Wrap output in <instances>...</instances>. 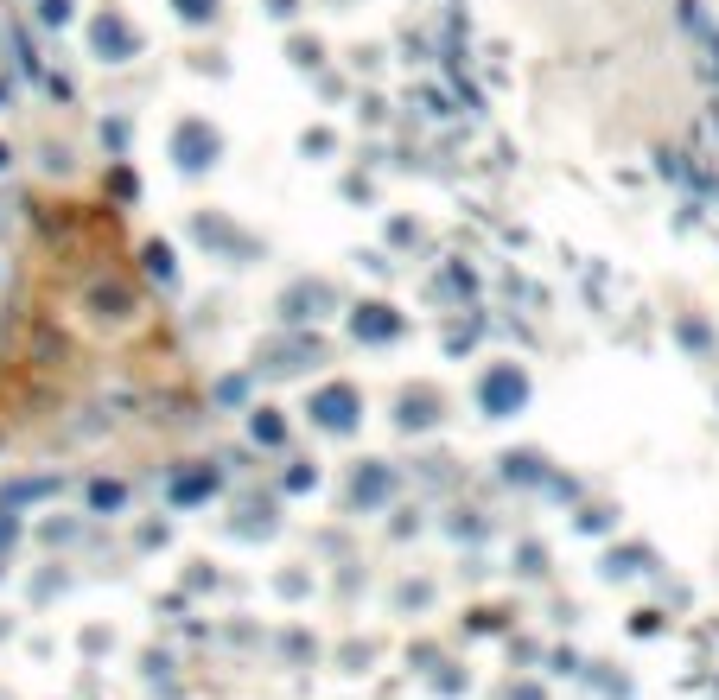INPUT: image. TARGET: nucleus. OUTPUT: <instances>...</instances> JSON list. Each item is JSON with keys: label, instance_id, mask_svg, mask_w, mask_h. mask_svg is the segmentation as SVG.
<instances>
[{"label": "nucleus", "instance_id": "nucleus-5", "mask_svg": "<svg viewBox=\"0 0 719 700\" xmlns=\"http://www.w3.org/2000/svg\"><path fill=\"white\" fill-rule=\"evenodd\" d=\"M350 331H357V338H370V344H382V338H395V331H401V319H395L389 306H357Z\"/></svg>", "mask_w": 719, "mask_h": 700}, {"label": "nucleus", "instance_id": "nucleus-8", "mask_svg": "<svg viewBox=\"0 0 719 700\" xmlns=\"http://www.w3.org/2000/svg\"><path fill=\"white\" fill-rule=\"evenodd\" d=\"M147 274H153V280H172V255L160 249V242H153V249H147Z\"/></svg>", "mask_w": 719, "mask_h": 700}, {"label": "nucleus", "instance_id": "nucleus-4", "mask_svg": "<svg viewBox=\"0 0 719 700\" xmlns=\"http://www.w3.org/2000/svg\"><path fill=\"white\" fill-rule=\"evenodd\" d=\"M96 51L121 64V58H134V51H140V39H134L128 20H115V13H109V20H96Z\"/></svg>", "mask_w": 719, "mask_h": 700}, {"label": "nucleus", "instance_id": "nucleus-13", "mask_svg": "<svg viewBox=\"0 0 719 700\" xmlns=\"http://www.w3.org/2000/svg\"><path fill=\"white\" fill-rule=\"evenodd\" d=\"M0 102H7V83H0Z\"/></svg>", "mask_w": 719, "mask_h": 700}, {"label": "nucleus", "instance_id": "nucleus-3", "mask_svg": "<svg viewBox=\"0 0 719 700\" xmlns=\"http://www.w3.org/2000/svg\"><path fill=\"white\" fill-rule=\"evenodd\" d=\"M357 408H363V401H357L350 382H331V389L312 395V420H319L325 433H350V427H357Z\"/></svg>", "mask_w": 719, "mask_h": 700}, {"label": "nucleus", "instance_id": "nucleus-7", "mask_svg": "<svg viewBox=\"0 0 719 700\" xmlns=\"http://www.w3.org/2000/svg\"><path fill=\"white\" fill-rule=\"evenodd\" d=\"M172 7H179V20H210V13H217V0H172Z\"/></svg>", "mask_w": 719, "mask_h": 700}, {"label": "nucleus", "instance_id": "nucleus-11", "mask_svg": "<svg viewBox=\"0 0 719 700\" xmlns=\"http://www.w3.org/2000/svg\"><path fill=\"white\" fill-rule=\"evenodd\" d=\"M90 497H96V510H115V503H121V484H96Z\"/></svg>", "mask_w": 719, "mask_h": 700}, {"label": "nucleus", "instance_id": "nucleus-2", "mask_svg": "<svg viewBox=\"0 0 719 700\" xmlns=\"http://www.w3.org/2000/svg\"><path fill=\"white\" fill-rule=\"evenodd\" d=\"M478 401H484V414H516L522 401H529V376H522L516 363H497V370L484 376V389H478Z\"/></svg>", "mask_w": 719, "mask_h": 700}, {"label": "nucleus", "instance_id": "nucleus-12", "mask_svg": "<svg viewBox=\"0 0 719 700\" xmlns=\"http://www.w3.org/2000/svg\"><path fill=\"white\" fill-rule=\"evenodd\" d=\"M0 172H7V147H0Z\"/></svg>", "mask_w": 719, "mask_h": 700}, {"label": "nucleus", "instance_id": "nucleus-9", "mask_svg": "<svg viewBox=\"0 0 719 700\" xmlns=\"http://www.w3.org/2000/svg\"><path fill=\"white\" fill-rule=\"evenodd\" d=\"M255 440L261 446H280V420L274 414H255Z\"/></svg>", "mask_w": 719, "mask_h": 700}, {"label": "nucleus", "instance_id": "nucleus-1", "mask_svg": "<svg viewBox=\"0 0 719 700\" xmlns=\"http://www.w3.org/2000/svg\"><path fill=\"white\" fill-rule=\"evenodd\" d=\"M217 128H210V121H179V128H172V160H179L185 172H204L210 160H217Z\"/></svg>", "mask_w": 719, "mask_h": 700}, {"label": "nucleus", "instance_id": "nucleus-10", "mask_svg": "<svg viewBox=\"0 0 719 700\" xmlns=\"http://www.w3.org/2000/svg\"><path fill=\"white\" fill-rule=\"evenodd\" d=\"M382 490H389V478H382V471H370V478H357V497H370V503H376Z\"/></svg>", "mask_w": 719, "mask_h": 700}, {"label": "nucleus", "instance_id": "nucleus-6", "mask_svg": "<svg viewBox=\"0 0 719 700\" xmlns=\"http://www.w3.org/2000/svg\"><path fill=\"white\" fill-rule=\"evenodd\" d=\"M204 490H217V471H191V478H179V484H172V497H179V503H191V497H204Z\"/></svg>", "mask_w": 719, "mask_h": 700}]
</instances>
